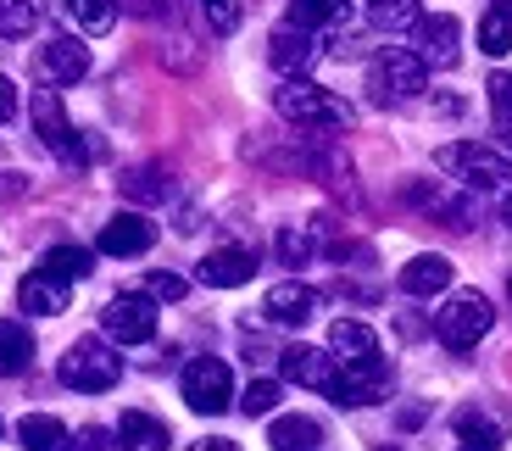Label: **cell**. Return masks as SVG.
I'll return each instance as SVG.
<instances>
[{"label": "cell", "instance_id": "6da1fadb", "mask_svg": "<svg viewBox=\"0 0 512 451\" xmlns=\"http://www.w3.org/2000/svg\"><path fill=\"white\" fill-rule=\"evenodd\" d=\"M423 84H429V67H423V56L407 51V45L379 51V56H373V67H368V95L379 106L412 101V95H423Z\"/></svg>", "mask_w": 512, "mask_h": 451}, {"label": "cell", "instance_id": "7a4b0ae2", "mask_svg": "<svg viewBox=\"0 0 512 451\" xmlns=\"http://www.w3.org/2000/svg\"><path fill=\"white\" fill-rule=\"evenodd\" d=\"M279 117L295 123V129H351V117L357 112H351L340 95L307 84V78H290V84L279 90Z\"/></svg>", "mask_w": 512, "mask_h": 451}, {"label": "cell", "instance_id": "3957f363", "mask_svg": "<svg viewBox=\"0 0 512 451\" xmlns=\"http://www.w3.org/2000/svg\"><path fill=\"white\" fill-rule=\"evenodd\" d=\"M56 374H62L67 390H84V396H101L123 379V357H117L106 340H73L67 357L56 362Z\"/></svg>", "mask_w": 512, "mask_h": 451}, {"label": "cell", "instance_id": "277c9868", "mask_svg": "<svg viewBox=\"0 0 512 451\" xmlns=\"http://www.w3.org/2000/svg\"><path fill=\"white\" fill-rule=\"evenodd\" d=\"M490 323H496L490 301L479 296V290H457V296H446V307L435 312V335L446 351H474L479 340L490 335Z\"/></svg>", "mask_w": 512, "mask_h": 451}, {"label": "cell", "instance_id": "5b68a950", "mask_svg": "<svg viewBox=\"0 0 512 451\" xmlns=\"http://www.w3.org/2000/svg\"><path fill=\"white\" fill-rule=\"evenodd\" d=\"M440 168L457 173L462 184H474V190H512V156L496 151V145H479V140H462V145H446L440 151Z\"/></svg>", "mask_w": 512, "mask_h": 451}, {"label": "cell", "instance_id": "8992f818", "mask_svg": "<svg viewBox=\"0 0 512 451\" xmlns=\"http://www.w3.org/2000/svg\"><path fill=\"white\" fill-rule=\"evenodd\" d=\"M184 401H190V413L201 418H218L223 407L234 401V374H229V362L223 357H195L190 368H184Z\"/></svg>", "mask_w": 512, "mask_h": 451}, {"label": "cell", "instance_id": "52a82bcc", "mask_svg": "<svg viewBox=\"0 0 512 451\" xmlns=\"http://www.w3.org/2000/svg\"><path fill=\"white\" fill-rule=\"evenodd\" d=\"M101 329L117 340V346H145V340L156 335V301L145 296V290H134V296H112L101 307Z\"/></svg>", "mask_w": 512, "mask_h": 451}, {"label": "cell", "instance_id": "ba28073f", "mask_svg": "<svg viewBox=\"0 0 512 451\" xmlns=\"http://www.w3.org/2000/svg\"><path fill=\"white\" fill-rule=\"evenodd\" d=\"M412 45H418L423 67H457V56H462V23H457V17H446V12L418 17V23H412Z\"/></svg>", "mask_w": 512, "mask_h": 451}, {"label": "cell", "instance_id": "9c48e42d", "mask_svg": "<svg viewBox=\"0 0 512 451\" xmlns=\"http://www.w3.org/2000/svg\"><path fill=\"white\" fill-rule=\"evenodd\" d=\"M34 129H39V140L51 145L56 156H67V162H84V145H78V134H73V123H67V112H62V95L56 90H34Z\"/></svg>", "mask_w": 512, "mask_h": 451}, {"label": "cell", "instance_id": "30bf717a", "mask_svg": "<svg viewBox=\"0 0 512 451\" xmlns=\"http://www.w3.org/2000/svg\"><path fill=\"white\" fill-rule=\"evenodd\" d=\"M34 73L45 78V84H78V78L90 73V45H78V39H67V34L45 39L39 56H34Z\"/></svg>", "mask_w": 512, "mask_h": 451}, {"label": "cell", "instance_id": "8fae6325", "mask_svg": "<svg viewBox=\"0 0 512 451\" xmlns=\"http://www.w3.org/2000/svg\"><path fill=\"white\" fill-rule=\"evenodd\" d=\"M279 368H284L290 385H307V390H318V396H334V385H340V362H334L329 351H312V346H290L279 357Z\"/></svg>", "mask_w": 512, "mask_h": 451}, {"label": "cell", "instance_id": "7c38bea8", "mask_svg": "<svg viewBox=\"0 0 512 451\" xmlns=\"http://www.w3.org/2000/svg\"><path fill=\"white\" fill-rule=\"evenodd\" d=\"M106 257H145L156 245V223L145 212H117V218L101 223V240H95Z\"/></svg>", "mask_w": 512, "mask_h": 451}, {"label": "cell", "instance_id": "4fadbf2b", "mask_svg": "<svg viewBox=\"0 0 512 451\" xmlns=\"http://www.w3.org/2000/svg\"><path fill=\"white\" fill-rule=\"evenodd\" d=\"M329 351L340 368H384V351H379V335H373L368 323L357 318H340L329 329Z\"/></svg>", "mask_w": 512, "mask_h": 451}, {"label": "cell", "instance_id": "5bb4252c", "mask_svg": "<svg viewBox=\"0 0 512 451\" xmlns=\"http://www.w3.org/2000/svg\"><path fill=\"white\" fill-rule=\"evenodd\" d=\"M256 273V257L251 251H240V245H223V251H206L201 268H195V279L212 284V290H240V284H251Z\"/></svg>", "mask_w": 512, "mask_h": 451}, {"label": "cell", "instance_id": "9a60e30c", "mask_svg": "<svg viewBox=\"0 0 512 451\" xmlns=\"http://www.w3.org/2000/svg\"><path fill=\"white\" fill-rule=\"evenodd\" d=\"M262 312H268L273 323H284V329H295V323H307L312 312H318V290L301 279H284L268 290V301H262Z\"/></svg>", "mask_w": 512, "mask_h": 451}, {"label": "cell", "instance_id": "2e32d148", "mask_svg": "<svg viewBox=\"0 0 512 451\" xmlns=\"http://www.w3.org/2000/svg\"><path fill=\"white\" fill-rule=\"evenodd\" d=\"M17 307L34 312V318H56V312H67V279H51V273H28L23 284H17Z\"/></svg>", "mask_w": 512, "mask_h": 451}, {"label": "cell", "instance_id": "e0dca14e", "mask_svg": "<svg viewBox=\"0 0 512 451\" xmlns=\"http://www.w3.org/2000/svg\"><path fill=\"white\" fill-rule=\"evenodd\" d=\"M268 62L279 67V73H307V67L318 62V39L284 23L279 34H273V45H268Z\"/></svg>", "mask_w": 512, "mask_h": 451}, {"label": "cell", "instance_id": "ac0fdd59", "mask_svg": "<svg viewBox=\"0 0 512 451\" xmlns=\"http://www.w3.org/2000/svg\"><path fill=\"white\" fill-rule=\"evenodd\" d=\"M451 284V262L440 257V251H423V257H412L407 268H401V290L407 296H440Z\"/></svg>", "mask_w": 512, "mask_h": 451}, {"label": "cell", "instance_id": "d6986e66", "mask_svg": "<svg viewBox=\"0 0 512 451\" xmlns=\"http://www.w3.org/2000/svg\"><path fill=\"white\" fill-rule=\"evenodd\" d=\"M117 446L123 451H167L173 435H167V424L151 413H123L117 418Z\"/></svg>", "mask_w": 512, "mask_h": 451}, {"label": "cell", "instance_id": "ffe728a7", "mask_svg": "<svg viewBox=\"0 0 512 451\" xmlns=\"http://www.w3.org/2000/svg\"><path fill=\"white\" fill-rule=\"evenodd\" d=\"M268 446H273V451H318V446H323V429H318V418L284 413V418H273Z\"/></svg>", "mask_w": 512, "mask_h": 451}, {"label": "cell", "instance_id": "44dd1931", "mask_svg": "<svg viewBox=\"0 0 512 451\" xmlns=\"http://www.w3.org/2000/svg\"><path fill=\"white\" fill-rule=\"evenodd\" d=\"M28 368H34V335H28V323L6 318L0 323V374L17 379V374H28Z\"/></svg>", "mask_w": 512, "mask_h": 451}, {"label": "cell", "instance_id": "7402d4cb", "mask_svg": "<svg viewBox=\"0 0 512 451\" xmlns=\"http://www.w3.org/2000/svg\"><path fill=\"white\" fill-rule=\"evenodd\" d=\"M17 440H23L28 451H73L67 424L62 418H45V413H28L23 424H17Z\"/></svg>", "mask_w": 512, "mask_h": 451}, {"label": "cell", "instance_id": "603a6c76", "mask_svg": "<svg viewBox=\"0 0 512 451\" xmlns=\"http://www.w3.org/2000/svg\"><path fill=\"white\" fill-rule=\"evenodd\" d=\"M90 268H95V257L84 251V245H51L45 257H39V273H51V279H90Z\"/></svg>", "mask_w": 512, "mask_h": 451}, {"label": "cell", "instance_id": "cb8c5ba5", "mask_svg": "<svg viewBox=\"0 0 512 451\" xmlns=\"http://www.w3.org/2000/svg\"><path fill=\"white\" fill-rule=\"evenodd\" d=\"M340 17H346V0H290V28H301V34L334 28Z\"/></svg>", "mask_w": 512, "mask_h": 451}, {"label": "cell", "instance_id": "d4e9b609", "mask_svg": "<svg viewBox=\"0 0 512 451\" xmlns=\"http://www.w3.org/2000/svg\"><path fill=\"white\" fill-rule=\"evenodd\" d=\"M457 440L462 446H474V451H496L501 446V424L485 413H474V407H462L457 413Z\"/></svg>", "mask_w": 512, "mask_h": 451}, {"label": "cell", "instance_id": "484cf974", "mask_svg": "<svg viewBox=\"0 0 512 451\" xmlns=\"http://www.w3.org/2000/svg\"><path fill=\"white\" fill-rule=\"evenodd\" d=\"M67 12L84 34H106L117 23V0H67Z\"/></svg>", "mask_w": 512, "mask_h": 451}, {"label": "cell", "instance_id": "4316f807", "mask_svg": "<svg viewBox=\"0 0 512 451\" xmlns=\"http://www.w3.org/2000/svg\"><path fill=\"white\" fill-rule=\"evenodd\" d=\"M479 51L485 56H507L512 51V12H485V23H479Z\"/></svg>", "mask_w": 512, "mask_h": 451}, {"label": "cell", "instance_id": "83f0119b", "mask_svg": "<svg viewBox=\"0 0 512 451\" xmlns=\"http://www.w3.org/2000/svg\"><path fill=\"white\" fill-rule=\"evenodd\" d=\"M39 28V12H34V0H0V34L6 39H23Z\"/></svg>", "mask_w": 512, "mask_h": 451}, {"label": "cell", "instance_id": "f1b7e54d", "mask_svg": "<svg viewBox=\"0 0 512 451\" xmlns=\"http://www.w3.org/2000/svg\"><path fill=\"white\" fill-rule=\"evenodd\" d=\"M490 117H496V129L512 134V73H490Z\"/></svg>", "mask_w": 512, "mask_h": 451}, {"label": "cell", "instance_id": "f546056e", "mask_svg": "<svg viewBox=\"0 0 512 451\" xmlns=\"http://www.w3.org/2000/svg\"><path fill=\"white\" fill-rule=\"evenodd\" d=\"M273 251H279V262H284V268H301V262L312 257V234H307V229H279Z\"/></svg>", "mask_w": 512, "mask_h": 451}, {"label": "cell", "instance_id": "4dcf8cb0", "mask_svg": "<svg viewBox=\"0 0 512 451\" xmlns=\"http://www.w3.org/2000/svg\"><path fill=\"white\" fill-rule=\"evenodd\" d=\"M373 23L379 28H412L418 23V0H373Z\"/></svg>", "mask_w": 512, "mask_h": 451}, {"label": "cell", "instance_id": "1f68e13d", "mask_svg": "<svg viewBox=\"0 0 512 451\" xmlns=\"http://www.w3.org/2000/svg\"><path fill=\"white\" fill-rule=\"evenodd\" d=\"M273 407H279V385H273V379H256V385H245V396H240V413H251V418H268Z\"/></svg>", "mask_w": 512, "mask_h": 451}, {"label": "cell", "instance_id": "d6a6232c", "mask_svg": "<svg viewBox=\"0 0 512 451\" xmlns=\"http://www.w3.org/2000/svg\"><path fill=\"white\" fill-rule=\"evenodd\" d=\"M123 190L140 195V201H162V195H167V179H162L156 168H140V173H128V179H123Z\"/></svg>", "mask_w": 512, "mask_h": 451}, {"label": "cell", "instance_id": "836d02e7", "mask_svg": "<svg viewBox=\"0 0 512 451\" xmlns=\"http://www.w3.org/2000/svg\"><path fill=\"white\" fill-rule=\"evenodd\" d=\"M184 290H190V284H184L179 273H145V296L151 301H184Z\"/></svg>", "mask_w": 512, "mask_h": 451}, {"label": "cell", "instance_id": "e575fe53", "mask_svg": "<svg viewBox=\"0 0 512 451\" xmlns=\"http://www.w3.org/2000/svg\"><path fill=\"white\" fill-rule=\"evenodd\" d=\"M206 12H212V28H218V34H234V28H240V12H234V0H212Z\"/></svg>", "mask_w": 512, "mask_h": 451}, {"label": "cell", "instance_id": "d590c367", "mask_svg": "<svg viewBox=\"0 0 512 451\" xmlns=\"http://www.w3.org/2000/svg\"><path fill=\"white\" fill-rule=\"evenodd\" d=\"M117 446V435H106L101 424H90L84 435H78V451H112Z\"/></svg>", "mask_w": 512, "mask_h": 451}, {"label": "cell", "instance_id": "8d00e7d4", "mask_svg": "<svg viewBox=\"0 0 512 451\" xmlns=\"http://www.w3.org/2000/svg\"><path fill=\"white\" fill-rule=\"evenodd\" d=\"M12 117H17V84H12L6 73H0V129H6Z\"/></svg>", "mask_w": 512, "mask_h": 451}, {"label": "cell", "instance_id": "74e56055", "mask_svg": "<svg viewBox=\"0 0 512 451\" xmlns=\"http://www.w3.org/2000/svg\"><path fill=\"white\" fill-rule=\"evenodd\" d=\"M23 190H28L23 173H0V201H12V195H23Z\"/></svg>", "mask_w": 512, "mask_h": 451}, {"label": "cell", "instance_id": "f35d334b", "mask_svg": "<svg viewBox=\"0 0 512 451\" xmlns=\"http://www.w3.org/2000/svg\"><path fill=\"white\" fill-rule=\"evenodd\" d=\"M123 6H128V12H140V17H156V12H162V0H123Z\"/></svg>", "mask_w": 512, "mask_h": 451}, {"label": "cell", "instance_id": "ab89813d", "mask_svg": "<svg viewBox=\"0 0 512 451\" xmlns=\"http://www.w3.org/2000/svg\"><path fill=\"white\" fill-rule=\"evenodd\" d=\"M190 451H240V446H234V440H195Z\"/></svg>", "mask_w": 512, "mask_h": 451}, {"label": "cell", "instance_id": "60d3db41", "mask_svg": "<svg viewBox=\"0 0 512 451\" xmlns=\"http://www.w3.org/2000/svg\"><path fill=\"white\" fill-rule=\"evenodd\" d=\"M501 218H507V223H512V195H507V207H501Z\"/></svg>", "mask_w": 512, "mask_h": 451}, {"label": "cell", "instance_id": "b9f144b4", "mask_svg": "<svg viewBox=\"0 0 512 451\" xmlns=\"http://www.w3.org/2000/svg\"><path fill=\"white\" fill-rule=\"evenodd\" d=\"M501 12H512V0H501Z\"/></svg>", "mask_w": 512, "mask_h": 451}, {"label": "cell", "instance_id": "7bdbcfd3", "mask_svg": "<svg viewBox=\"0 0 512 451\" xmlns=\"http://www.w3.org/2000/svg\"><path fill=\"white\" fill-rule=\"evenodd\" d=\"M507 296H512V279H507Z\"/></svg>", "mask_w": 512, "mask_h": 451}, {"label": "cell", "instance_id": "ee69618b", "mask_svg": "<svg viewBox=\"0 0 512 451\" xmlns=\"http://www.w3.org/2000/svg\"><path fill=\"white\" fill-rule=\"evenodd\" d=\"M379 451H396V446H379Z\"/></svg>", "mask_w": 512, "mask_h": 451}, {"label": "cell", "instance_id": "f6af8a7d", "mask_svg": "<svg viewBox=\"0 0 512 451\" xmlns=\"http://www.w3.org/2000/svg\"><path fill=\"white\" fill-rule=\"evenodd\" d=\"M462 451H474V446H462Z\"/></svg>", "mask_w": 512, "mask_h": 451}, {"label": "cell", "instance_id": "bcb514c9", "mask_svg": "<svg viewBox=\"0 0 512 451\" xmlns=\"http://www.w3.org/2000/svg\"><path fill=\"white\" fill-rule=\"evenodd\" d=\"M206 6H212V0H206Z\"/></svg>", "mask_w": 512, "mask_h": 451}, {"label": "cell", "instance_id": "7dc6e473", "mask_svg": "<svg viewBox=\"0 0 512 451\" xmlns=\"http://www.w3.org/2000/svg\"><path fill=\"white\" fill-rule=\"evenodd\" d=\"M368 6H373V0H368Z\"/></svg>", "mask_w": 512, "mask_h": 451}, {"label": "cell", "instance_id": "c3c4849f", "mask_svg": "<svg viewBox=\"0 0 512 451\" xmlns=\"http://www.w3.org/2000/svg\"><path fill=\"white\" fill-rule=\"evenodd\" d=\"M0 429H6V424H0Z\"/></svg>", "mask_w": 512, "mask_h": 451}]
</instances>
